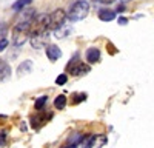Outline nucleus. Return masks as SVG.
<instances>
[{
	"mask_svg": "<svg viewBox=\"0 0 154 148\" xmlns=\"http://www.w3.org/2000/svg\"><path fill=\"white\" fill-rule=\"evenodd\" d=\"M29 29H31V19L19 22L14 29H12V43L16 46H22L29 37Z\"/></svg>",
	"mask_w": 154,
	"mask_h": 148,
	"instance_id": "f257e3e1",
	"label": "nucleus"
},
{
	"mask_svg": "<svg viewBox=\"0 0 154 148\" xmlns=\"http://www.w3.org/2000/svg\"><path fill=\"white\" fill-rule=\"evenodd\" d=\"M88 12H89V3L86 0H77V2H74L69 8L68 19L71 22H80L88 16Z\"/></svg>",
	"mask_w": 154,
	"mask_h": 148,
	"instance_id": "f03ea898",
	"label": "nucleus"
},
{
	"mask_svg": "<svg viewBox=\"0 0 154 148\" xmlns=\"http://www.w3.org/2000/svg\"><path fill=\"white\" fill-rule=\"evenodd\" d=\"M68 71L72 74V76H82V74H86L89 71V66L82 63V62L79 60V54H75L68 62Z\"/></svg>",
	"mask_w": 154,
	"mask_h": 148,
	"instance_id": "7ed1b4c3",
	"label": "nucleus"
},
{
	"mask_svg": "<svg viewBox=\"0 0 154 148\" xmlns=\"http://www.w3.org/2000/svg\"><path fill=\"white\" fill-rule=\"evenodd\" d=\"M66 19H68V16L65 14V11H63V9H56L53 14L49 16V29L54 31V29L59 28Z\"/></svg>",
	"mask_w": 154,
	"mask_h": 148,
	"instance_id": "20e7f679",
	"label": "nucleus"
},
{
	"mask_svg": "<svg viewBox=\"0 0 154 148\" xmlns=\"http://www.w3.org/2000/svg\"><path fill=\"white\" fill-rule=\"evenodd\" d=\"M48 35H49V31H43V32H35V34H31V46L35 48V49H40L46 45V40H48Z\"/></svg>",
	"mask_w": 154,
	"mask_h": 148,
	"instance_id": "39448f33",
	"label": "nucleus"
},
{
	"mask_svg": "<svg viewBox=\"0 0 154 148\" xmlns=\"http://www.w3.org/2000/svg\"><path fill=\"white\" fill-rule=\"evenodd\" d=\"M71 31H72V28H71V20L66 19L59 28H56V29L53 31V34H54V37H57V39H65V37H68V35L71 34Z\"/></svg>",
	"mask_w": 154,
	"mask_h": 148,
	"instance_id": "423d86ee",
	"label": "nucleus"
},
{
	"mask_svg": "<svg viewBox=\"0 0 154 148\" xmlns=\"http://www.w3.org/2000/svg\"><path fill=\"white\" fill-rule=\"evenodd\" d=\"M46 56H48V59H49L51 62H56V60L60 59V56H62V49H60L57 45H49V46L46 48Z\"/></svg>",
	"mask_w": 154,
	"mask_h": 148,
	"instance_id": "0eeeda50",
	"label": "nucleus"
},
{
	"mask_svg": "<svg viewBox=\"0 0 154 148\" xmlns=\"http://www.w3.org/2000/svg\"><path fill=\"white\" fill-rule=\"evenodd\" d=\"M11 76V66L8 65V62L0 59V82H5Z\"/></svg>",
	"mask_w": 154,
	"mask_h": 148,
	"instance_id": "6e6552de",
	"label": "nucleus"
},
{
	"mask_svg": "<svg viewBox=\"0 0 154 148\" xmlns=\"http://www.w3.org/2000/svg\"><path fill=\"white\" fill-rule=\"evenodd\" d=\"M100 59V51L97 48H89L86 51V60L88 63H96V62H99Z\"/></svg>",
	"mask_w": 154,
	"mask_h": 148,
	"instance_id": "1a4fd4ad",
	"label": "nucleus"
},
{
	"mask_svg": "<svg viewBox=\"0 0 154 148\" xmlns=\"http://www.w3.org/2000/svg\"><path fill=\"white\" fill-rule=\"evenodd\" d=\"M99 19L102 22H111L116 19V12L111 9H100L99 11Z\"/></svg>",
	"mask_w": 154,
	"mask_h": 148,
	"instance_id": "9d476101",
	"label": "nucleus"
},
{
	"mask_svg": "<svg viewBox=\"0 0 154 148\" xmlns=\"http://www.w3.org/2000/svg\"><path fill=\"white\" fill-rule=\"evenodd\" d=\"M54 106H56L57 109H63V108L66 106V97L63 96V94L57 96V97L54 99Z\"/></svg>",
	"mask_w": 154,
	"mask_h": 148,
	"instance_id": "9b49d317",
	"label": "nucleus"
},
{
	"mask_svg": "<svg viewBox=\"0 0 154 148\" xmlns=\"http://www.w3.org/2000/svg\"><path fill=\"white\" fill-rule=\"evenodd\" d=\"M96 136H88L86 139H83L82 140V145H80V148H93L94 146V143H96Z\"/></svg>",
	"mask_w": 154,
	"mask_h": 148,
	"instance_id": "f8f14e48",
	"label": "nucleus"
},
{
	"mask_svg": "<svg viewBox=\"0 0 154 148\" xmlns=\"http://www.w3.org/2000/svg\"><path fill=\"white\" fill-rule=\"evenodd\" d=\"M31 2H32V0H17V2L12 5V9L19 11V9H22V8H25V6H28Z\"/></svg>",
	"mask_w": 154,
	"mask_h": 148,
	"instance_id": "ddd939ff",
	"label": "nucleus"
},
{
	"mask_svg": "<svg viewBox=\"0 0 154 148\" xmlns=\"http://www.w3.org/2000/svg\"><path fill=\"white\" fill-rule=\"evenodd\" d=\"M46 102H48V97H46V96H42V97H38L37 100H35V105H34V108L40 111V109H43V106L46 105Z\"/></svg>",
	"mask_w": 154,
	"mask_h": 148,
	"instance_id": "4468645a",
	"label": "nucleus"
},
{
	"mask_svg": "<svg viewBox=\"0 0 154 148\" xmlns=\"http://www.w3.org/2000/svg\"><path fill=\"white\" fill-rule=\"evenodd\" d=\"M31 65H32V63H31L29 60H26V62H23V63H22V65L19 66L17 72H19V74H25V72H28V71L31 69Z\"/></svg>",
	"mask_w": 154,
	"mask_h": 148,
	"instance_id": "2eb2a0df",
	"label": "nucleus"
},
{
	"mask_svg": "<svg viewBox=\"0 0 154 148\" xmlns=\"http://www.w3.org/2000/svg\"><path fill=\"white\" fill-rule=\"evenodd\" d=\"M68 82V77H66V74H60V76L56 79V83L57 85H65Z\"/></svg>",
	"mask_w": 154,
	"mask_h": 148,
	"instance_id": "dca6fc26",
	"label": "nucleus"
},
{
	"mask_svg": "<svg viewBox=\"0 0 154 148\" xmlns=\"http://www.w3.org/2000/svg\"><path fill=\"white\" fill-rule=\"evenodd\" d=\"M85 94H75L74 96V103H79V102H82V100H85Z\"/></svg>",
	"mask_w": 154,
	"mask_h": 148,
	"instance_id": "f3484780",
	"label": "nucleus"
},
{
	"mask_svg": "<svg viewBox=\"0 0 154 148\" xmlns=\"http://www.w3.org/2000/svg\"><path fill=\"white\" fill-rule=\"evenodd\" d=\"M8 43H9V42H8L6 39H0V53H2L3 49L8 46Z\"/></svg>",
	"mask_w": 154,
	"mask_h": 148,
	"instance_id": "a211bd4d",
	"label": "nucleus"
},
{
	"mask_svg": "<svg viewBox=\"0 0 154 148\" xmlns=\"http://www.w3.org/2000/svg\"><path fill=\"white\" fill-rule=\"evenodd\" d=\"M100 3H103V5H111V3H114L116 0H99Z\"/></svg>",
	"mask_w": 154,
	"mask_h": 148,
	"instance_id": "6ab92c4d",
	"label": "nucleus"
},
{
	"mask_svg": "<svg viewBox=\"0 0 154 148\" xmlns=\"http://www.w3.org/2000/svg\"><path fill=\"white\" fill-rule=\"evenodd\" d=\"M126 22H128V20H126V19H123V17H120V19H119V23H122V25H126Z\"/></svg>",
	"mask_w": 154,
	"mask_h": 148,
	"instance_id": "aec40b11",
	"label": "nucleus"
},
{
	"mask_svg": "<svg viewBox=\"0 0 154 148\" xmlns=\"http://www.w3.org/2000/svg\"><path fill=\"white\" fill-rule=\"evenodd\" d=\"M123 2H128V0H123Z\"/></svg>",
	"mask_w": 154,
	"mask_h": 148,
	"instance_id": "412c9836",
	"label": "nucleus"
}]
</instances>
